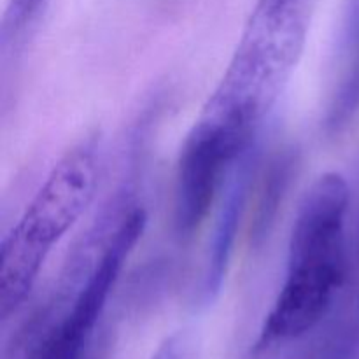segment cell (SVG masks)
<instances>
[{"instance_id": "10", "label": "cell", "mask_w": 359, "mask_h": 359, "mask_svg": "<svg viewBox=\"0 0 359 359\" xmlns=\"http://www.w3.org/2000/svg\"><path fill=\"white\" fill-rule=\"evenodd\" d=\"M198 340L193 333L179 332L161 344L153 359H196Z\"/></svg>"}, {"instance_id": "2", "label": "cell", "mask_w": 359, "mask_h": 359, "mask_svg": "<svg viewBox=\"0 0 359 359\" xmlns=\"http://www.w3.org/2000/svg\"><path fill=\"white\" fill-rule=\"evenodd\" d=\"M97 182V146L88 140L55 165L16 226L4 237L0 248L2 321L27 300L53 248L90 205Z\"/></svg>"}, {"instance_id": "4", "label": "cell", "mask_w": 359, "mask_h": 359, "mask_svg": "<svg viewBox=\"0 0 359 359\" xmlns=\"http://www.w3.org/2000/svg\"><path fill=\"white\" fill-rule=\"evenodd\" d=\"M144 226L146 214L142 209H133L123 216L74 300L65 311L58 312L25 359H83L100 332L102 312Z\"/></svg>"}, {"instance_id": "9", "label": "cell", "mask_w": 359, "mask_h": 359, "mask_svg": "<svg viewBox=\"0 0 359 359\" xmlns=\"http://www.w3.org/2000/svg\"><path fill=\"white\" fill-rule=\"evenodd\" d=\"M307 0H259L255 16L270 21H304L302 9Z\"/></svg>"}, {"instance_id": "1", "label": "cell", "mask_w": 359, "mask_h": 359, "mask_svg": "<svg viewBox=\"0 0 359 359\" xmlns=\"http://www.w3.org/2000/svg\"><path fill=\"white\" fill-rule=\"evenodd\" d=\"M351 191L337 172L321 175L298 205L283 287L263 323L256 353L314 332L335 311L351 273Z\"/></svg>"}, {"instance_id": "3", "label": "cell", "mask_w": 359, "mask_h": 359, "mask_svg": "<svg viewBox=\"0 0 359 359\" xmlns=\"http://www.w3.org/2000/svg\"><path fill=\"white\" fill-rule=\"evenodd\" d=\"M256 132L203 112L182 144L175 170L174 230L188 241L205 223Z\"/></svg>"}, {"instance_id": "5", "label": "cell", "mask_w": 359, "mask_h": 359, "mask_svg": "<svg viewBox=\"0 0 359 359\" xmlns=\"http://www.w3.org/2000/svg\"><path fill=\"white\" fill-rule=\"evenodd\" d=\"M238 163L241 165H237L231 174V181L228 184V191L223 198L219 216H217L205 272H203V279L198 290V302L203 305L216 298L221 290L224 273H226V265L230 262L238 221H241L242 210H244L249 182H251V151Z\"/></svg>"}, {"instance_id": "7", "label": "cell", "mask_w": 359, "mask_h": 359, "mask_svg": "<svg viewBox=\"0 0 359 359\" xmlns=\"http://www.w3.org/2000/svg\"><path fill=\"white\" fill-rule=\"evenodd\" d=\"M291 170H293V161L286 154L279 156L270 165V170L265 177V189H263V196L258 205V219L255 223V228L259 237L266 235L270 224L273 223L272 219L276 216L279 198H283L284 191L287 188V182L291 179Z\"/></svg>"}, {"instance_id": "6", "label": "cell", "mask_w": 359, "mask_h": 359, "mask_svg": "<svg viewBox=\"0 0 359 359\" xmlns=\"http://www.w3.org/2000/svg\"><path fill=\"white\" fill-rule=\"evenodd\" d=\"M347 42L353 46V51L346 76L340 81L339 91L333 97L328 112V128L332 132L342 130L359 112V25L347 28Z\"/></svg>"}, {"instance_id": "8", "label": "cell", "mask_w": 359, "mask_h": 359, "mask_svg": "<svg viewBox=\"0 0 359 359\" xmlns=\"http://www.w3.org/2000/svg\"><path fill=\"white\" fill-rule=\"evenodd\" d=\"M42 4L44 0H11L6 18H4V44H9L13 39L16 41L18 35L23 34L27 27H30L32 21L37 18Z\"/></svg>"}, {"instance_id": "11", "label": "cell", "mask_w": 359, "mask_h": 359, "mask_svg": "<svg viewBox=\"0 0 359 359\" xmlns=\"http://www.w3.org/2000/svg\"><path fill=\"white\" fill-rule=\"evenodd\" d=\"M111 347H112V337L109 330L100 328L97 337L93 339L91 346L88 347L86 354L83 359H109L111 356Z\"/></svg>"}]
</instances>
